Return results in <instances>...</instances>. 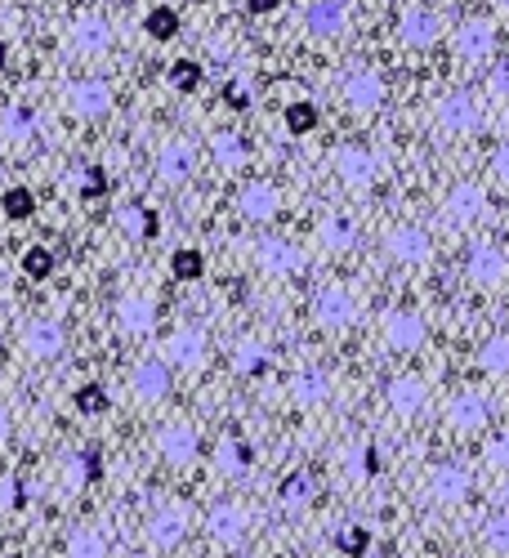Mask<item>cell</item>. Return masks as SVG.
I'll use <instances>...</instances> for the list:
<instances>
[{
	"instance_id": "6da1fadb",
	"label": "cell",
	"mask_w": 509,
	"mask_h": 558,
	"mask_svg": "<svg viewBox=\"0 0 509 558\" xmlns=\"http://www.w3.org/2000/svg\"><path fill=\"white\" fill-rule=\"evenodd\" d=\"M335 175L349 188H371L384 179V161H380L376 148H367V143H340V148H335Z\"/></svg>"
},
{
	"instance_id": "7a4b0ae2",
	"label": "cell",
	"mask_w": 509,
	"mask_h": 558,
	"mask_svg": "<svg viewBox=\"0 0 509 558\" xmlns=\"http://www.w3.org/2000/svg\"><path fill=\"white\" fill-rule=\"evenodd\" d=\"M384 250H389L393 264L416 268V264H429V259H434V237L420 224H393L389 237H384Z\"/></svg>"
},
{
	"instance_id": "3957f363",
	"label": "cell",
	"mask_w": 509,
	"mask_h": 558,
	"mask_svg": "<svg viewBox=\"0 0 509 558\" xmlns=\"http://www.w3.org/2000/svg\"><path fill=\"white\" fill-rule=\"evenodd\" d=\"M465 273H469V282L474 286L496 291V286L509 282V255L501 246H492V242H478V246H469V255H465Z\"/></svg>"
},
{
	"instance_id": "277c9868",
	"label": "cell",
	"mask_w": 509,
	"mask_h": 558,
	"mask_svg": "<svg viewBox=\"0 0 509 558\" xmlns=\"http://www.w3.org/2000/svg\"><path fill=\"white\" fill-rule=\"evenodd\" d=\"M456 54L465 63H483L496 54V23L487 14H469L465 23L456 27Z\"/></svg>"
},
{
	"instance_id": "5b68a950",
	"label": "cell",
	"mask_w": 509,
	"mask_h": 558,
	"mask_svg": "<svg viewBox=\"0 0 509 558\" xmlns=\"http://www.w3.org/2000/svg\"><path fill=\"white\" fill-rule=\"evenodd\" d=\"M344 103H349L353 112H380L384 108V76L376 72V67H353L349 76H344Z\"/></svg>"
},
{
	"instance_id": "8992f818",
	"label": "cell",
	"mask_w": 509,
	"mask_h": 558,
	"mask_svg": "<svg viewBox=\"0 0 509 558\" xmlns=\"http://www.w3.org/2000/svg\"><path fill=\"white\" fill-rule=\"evenodd\" d=\"M384 402L393 407V416H402V420H416L420 411L429 407V384L420 380V375H393L389 384H384Z\"/></svg>"
},
{
	"instance_id": "52a82bcc",
	"label": "cell",
	"mask_w": 509,
	"mask_h": 558,
	"mask_svg": "<svg viewBox=\"0 0 509 558\" xmlns=\"http://www.w3.org/2000/svg\"><path fill=\"white\" fill-rule=\"evenodd\" d=\"M487 420H492V402H487V393L460 389L456 398L447 402V425L456 429V434H478Z\"/></svg>"
},
{
	"instance_id": "ba28073f",
	"label": "cell",
	"mask_w": 509,
	"mask_h": 558,
	"mask_svg": "<svg viewBox=\"0 0 509 558\" xmlns=\"http://www.w3.org/2000/svg\"><path fill=\"white\" fill-rule=\"evenodd\" d=\"M487 215V188L483 184H456L443 201V219L451 228H469Z\"/></svg>"
},
{
	"instance_id": "9c48e42d",
	"label": "cell",
	"mask_w": 509,
	"mask_h": 558,
	"mask_svg": "<svg viewBox=\"0 0 509 558\" xmlns=\"http://www.w3.org/2000/svg\"><path fill=\"white\" fill-rule=\"evenodd\" d=\"M349 18H353V0H313L304 9V27L322 41H335V36L349 32Z\"/></svg>"
},
{
	"instance_id": "30bf717a",
	"label": "cell",
	"mask_w": 509,
	"mask_h": 558,
	"mask_svg": "<svg viewBox=\"0 0 509 558\" xmlns=\"http://www.w3.org/2000/svg\"><path fill=\"white\" fill-rule=\"evenodd\" d=\"M438 32H443V23H438V14L429 5H407L398 14V41L407 45V50H425V45H434Z\"/></svg>"
},
{
	"instance_id": "8fae6325",
	"label": "cell",
	"mask_w": 509,
	"mask_h": 558,
	"mask_svg": "<svg viewBox=\"0 0 509 558\" xmlns=\"http://www.w3.org/2000/svg\"><path fill=\"white\" fill-rule=\"evenodd\" d=\"M246 527H251V514H246V505H237V500H219L206 514V532L215 536L219 545H242Z\"/></svg>"
},
{
	"instance_id": "7c38bea8",
	"label": "cell",
	"mask_w": 509,
	"mask_h": 558,
	"mask_svg": "<svg viewBox=\"0 0 509 558\" xmlns=\"http://www.w3.org/2000/svg\"><path fill=\"white\" fill-rule=\"evenodd\" d=\"M425 317L420 313H407V309H393L384 317V344H389L393 353H416L420 344H425Z\"/></svg>"
},
{
	"instance_id": "4fadbf2b",
	"label": "cell",
	"mask_w": 509,
	"mask_h": 558,
	"mask_svg": "<svg viewBox=\"0 0 509 558\" xmlns=\"http://www.w3.org/2000/svg\"><path fill=\"white\" fill-rule=\"evenodd\" d=\"M277 210H282V192L268 179H255L237 192V215L251 219V224H268V219H277Z\"/></svg>"
},
{
	"instance_id": "5bb4252c",
	"label": "cell",
	"mask_w": 509,
	"mask_h": 558,
	"mask_svg": "<svg viewBox=\"0 0 509 558\" xmlns=\"http://www.w3.org/2000/svg\"><path fill=\"white\" fill-rule=\"evenodd\" d=\"M210 358V340L201 326H179L175 335H170V367L179 371H201Z\"/></svg>"
},
{
	"instance_id": "9a60e30c",
	"label": "cell",
	"mask_w": 509,
	"mask_h": 558,
	"mask_svg": "<svg viewBox=\"0 0 509 558\" xmlns=\"http://www.w3.org/2000/svg\"><path fill=\"white\" fill-rule=\"evenodd\" d=\"M192 170H197V143H188V139L161 143V152H157V175L166 179V184H188Z\"/></svg>"
},
{
	"instance_id": "2e32d148",
	"label": "cell",
	"mask_w": 509,
	"mask_h": 558,
	"mask_svg": "<svg viewBox=\"0 0 509 558\" xmlns=\"http://www.w3.org/2000/svg\"><path fill=\"white\" fill-rule=\"evenodd\" d=\"M255 259H259V268H264L268 277H295L304 268L300 246L282 242V237H264V242L255 246Z\"/></svg>"
},
{
	"instance_id": "e0dca14e",
	"label": "cell",
	"mask_w": 509,
	"mask_h": 558,
	"mask_svg": "<svg viewBox=\"0 0 509 558\" xmlns=\"http://www.w3.org/2000/svg\"><path fill=\"white\" fill-rule=\"evenodd\" d=\"M197 451H201V438H197V429L192 425H166L157 434V456L166 460V465H192L197 460Z\"/></svg>"
},
{
	"instance_id": "ac0fdd59",
	"label": "cell",
	"mask_w": 509,
	"mask_h": 558,
	"mask_svg": "<svg viewBox=\"0 0 509 558\" xmlns=\"http://www.w3.org/2000/svg\"><path fill=\"white\" fill-rule=\"evenodd\" d=\"M434 117H438V130H443V134H465V130H474V125L483 121V112H478L474 94L456 90V94H447V99L438 103Z\"/></svg>"
},
{
	"instance_id": "d6986e66",
	"label": "cell",
	"mask_w": 509,
	"mask_h": 558,
	"mask_svg": "<svg viewBox=\"0 0 509 558\" xmlns=\"http://www.w3.org/2000/svg\"><path fill=\"white\" fill-rule=\"evenodd\" d=\"M313 313H318L322 326L340 331V326H353V317H358V300H353L344 286H322L318 300H313Z\"/></svg>"
},
{
	"instance_id": "ffe728a7",
	"label": "cell",
	"mask_w": 509,
	"mask_h": 558,
	"mask_svg": "<svg viewBox=\"0 0 509 558\" xmlns=\"http://www.w3.org/2000/svg\"><path fill=\"white\" fill-rule=\"evenodd\" d=\"M184 536H188V509L166 505L148 518V541L157 550H175V545H184Z\"/></svg>"
},
{
	"instance_id": "44dd1931",
	"label": "cell",
	"mask_w": 509,
	"mask_h": 558,
	"mask_svg": "<svg viewBox=\"0 0 509 558\" xmlns=\"http://www.w3.org/2000/svg\"><path fill=\"white\" fill-rule=\"evenodd\" d=\"M469 492H474V478L460 465H438L434 474H429V496H434L438 505H465Z\"/></svg>"
},
{
	"instance_id": "7402d4cb",
	"label": "cell",
	"mask_w": 509,
	"mask_h": 558,
	"mask_svg": "<svg viewBox=\"0 0 509 558\" xmlns=\"http://www.w3.org/2000/svg\"><path fill=\"white\" fill-rule=\"evenodd\" d=\"M326 398H331V380H326V371L300 367L291 375V402L295 407H322Z\"/></svg>"
},
{
	"instance_id": "603a6c76",
	"label": "cell",
	"mask_w": 509,
	"mask_h": 558,
	"mask_svg": "<svg viewBox=\"0 0 509 558\" xmlns=\"http://www.w3.org/2000/svg\"><path fill=\"white\" fill-rule=\"evenodd\" d=\"M210 157H215V166H224V170H242L246 157H251V148H246L242 134L215 130V134H210Z\"/></svg>"
},
{
	"instance_id": "cb8c5ba5",
	"label": "cell",
	"mask_w": 509,
	"mask_h": 558,
	"mask_svg": "<svg viewBox=\"0 0 509 558\" xmlns=\"http://www.w3.org/2000/svg\"><path fill=\"white\" fill-rule=\"evenodd\" d=\"M117 322L126 335H148L152 322H157V309H152V300H143V295H126V300L117 304Z\"/></svg>"
},
{
	"instance_id": "d4e9b609",
	"label": "cell",
	"mask_w": 509,
	"mask_h": 558,
	"mask_svg": "<svg viewBox=\"0 0 509 558\" xmlns=\"http://www.w3.org/2000/svg\"><path fill=\"white\" fill-rule=\"evenodd\" d=\"M134 393H139L143 402L170 398V367L166 362H143V367L134 371Z\"/></svg>"
},
{
	"instance_id": "484cf974",
	"label": "cell",
	"mask_w": 509,
	"mask_h": 558,
	"mask_svg": "<svg viewBox=\"0 0 509 558\" xmlns=\"http://www.w3.org/2000/svg\"><path fill=\"white\" fill-rule=\"evenodd\" d=\"M233 367H237V375H246V380H259V375L273 371V349H264L259 340H242L233 353Z\"/></svg>"
},
{
	"instance_id": "4316f807",
	"label": "cell",
	"mask_w": 509,
	"mask_h": 558,
	"mask_svg": "<svg viewBox=\"0 0 509 558\" xmlns=\"http://www.w3.org/2000/svg\"><path fill=\"white\" fill-rule=\"evenodd\" d=\"M318 237L326 250H353L358 246V228H353L349 215H326L318 224Z\"/></svg>"
},
{
	"instance_id": "83f0119b",
	"label": "cell",
	"mask_w": 509,
	"mask_h": 558,
	"mask_svg": "<svg viewBox=\"0 0 509 558\" xmlns=\"http://www.w3.org/2000/svg\"><path fill=\"white\" fill-rule=\"evenodd\" d=\"M72 103H76V112H85V117H103V112L112 108V94H108L103 81H81L72 90Z\"/></svg>"
},
{
	"instance_id": "f1b7e54d",
	"label": "cell",
	"mask_w": 509,
	"mask_h": 558,
	"mask_svg": "<svg viewBox=\"0 0 509 558\" xmlns=\"http://www.w3.org/2000/svg\"><path fill=\"white\" fill-rule=\"evenodd\" d=\"M478 367L487 375H509V335H487L478 344Z\"/></svg>"
},
{
	"instance_id": "f546056e",
	"label": "cell",
	"mask_w": 509,
	"mask_h": 558,
	"mask_svg": "<svg viewBox=\"0 0 509 558\" xmlns=\"http://www.w3.org/2000/svg\"><path fill=\"white\" fill-rule=\"evenodd\" d=\"M108 41H112V32H108V23H103L99 14H85L81 23H76V45H81L85 54H103L108 50Z\"/></svg>"
},
{
	"instance_id": "4dcf8cb0",
	"label": "cell",
	"mask_w": 509,
	"mask_h": 558,
	"mask_svg": "<svg viewBox=\"0 0 509 558\" xmlns=\"http://www.w3.org/2000/svg\"><path fill=\"white\" fill-rule=\"evenodd\" d=\"M143 32L152 36V41H170V36H179V14L166 5L148 9V18H143Z\"/></svg>"
},
{
	"instance_id": "1f68e13d",
	"label": "cell",
	"mask_w": 509,
	"mask_h": 558,
	"mask_svg": "<svg viewBox=\"0 0 509 558\" xmlns=\"http://www.w3.org/2000/svg\"><path fill=\"white\" fill-rule=\"evenodd\" d=\"M318 496V483H313V474H291L282 483V505H291V509H300V505H309V500Z\"/></svg>"
},
{
	"instance_id": "d6a6232c",
	"label": "cell",
	"mask_w": 509,
	"mask_h": 558,
	"mask_svg": "<svg viewBox=\"0 0 509 558\" xmlns=\"http://www.w3.org/2000/svg\"><path fill=\"white\" fill-rule=\"evenodd\" d=\"M67 558H108V541L99 532H90V527H81L67 541Z\"/></svg>"
},
{
	"instance_id": "836d02e7",
	"label": "cell",
	"mask_w": 509,
	"mask_h": 558,
	"mask_svg": "<svg viewBox=\"0 0 509 558\" xmlns=\"http://www.w3.org/2000/svg\"><path fill=\"white\" fill-rule=\"evenodd\" d=\"M219 465H224L228 474H246V469H251V451H246V442L242 438L219 442Z\"/></svg>"
},
{
	"instance_id": "e575fe53",
	"label": "cell",
	"mask_w": 509,
	"mask_h": 558,
	"mask_svg": "<svg viewBox=\"0 0 509 558\" xmlns=\"http://www.w3.org/2000/svg\"><path fill=\"white\" fill-rule=\"evenodd\" d=\"M27 344H32V353H41V358H54V353L63 349V331L59 326H50V322H41V326H32Z\"/></svg>"
},
{
	"instance_id": "d590c367",
	"label": "cell",
	"mask_w": 509,
	"mask_h": 558,
	"mask_svg": "<svg viewBox=\"0 0 509 558\" xmlns=\"http://www.w3.org/2000/svg\"><path fill=\"white\" fill-rule=\"evenodd\" d=\"M72 407L81 411V416H103V411H108V393H103L99 384H81V389L72 393Z\"/></svg>"
},
{
	"instance_id": "8d00e7d4",
	"label": "cell",
	"mask_w": 509,
	"mask_h": 558,
	"mask_svg": "<svg viewBox=\"0 0 509 558\" xmlns=\"http://www.w3.org/2000/svg\"><path fill=\"white\" fill-rule=\"evenodd\" d=\"M121 228H126L130 237H152V233H157V215H152V210H143V206H126V210H121Z\"/></svg>"
},
{
	"instance_id": "74e56055",
	"label": "cell",
	"mask_w": 509,
	"mask_h": 558,
	"mask_svg": "<svg viewBox=\"0 0 509 558\" xmlns=\"http://www.w3.org/2000/svg\"><path fill=\"white\" fill-rule=\"evenodd\" d=\"M170 273H175L179 282H197V277L206 273V259H201V250H175V259H170Z\"/></svg>"
},
{
	"instance_id": "f35d334b",
	"label": "cell",
	"mask_w": 509,
	"mask_h": 558,
	"mask_svg": "<svg viewBox=\"0 0 509 558\" xmlns=\"http://www.w3.org/2000/svg\"><path fill=\"white\" fill-rule=\"evenodd\" d=\"M282 121H286L291 134H309L313 125H318V108H313V103H286Z\"/></svg>"
},
{
	"instance_id": "ab89813d",
	"label": "cell",
	"mask_w": 509,
	"mask_h": 558,
	"mask_svg": "<svg viewBox=\"0 0 509 558\" xmlns=\"http://www.w3.org/2000/svg\"><path fill=\"white\" fill-rule=\"evenodd\" d=\"M0 210H5L9 219H27V215H36V192H27V188H9L5 197H0Z\"/></svg>"
},
{
	"instance_id": "60d3db41",
	"label": "cell",
	"mask_w": 509,
	"mask_h": 558,
	"mask_svg": "<svg viewBox=\"0 0 509 558\" xmlns=\"http://www.w3.org/2000/svg\"><path fill=\"white\" fill-rule=\"evenodd\" d=\"M23 273L32 277V282H45V277L54 273V255L45 246H27L23 250Z\"/></svg>"
},
{
	"instance_id": "b9f144b4",
	"label": "cell",
	"mask_w": 509,
	"mask_h": 558,
	"mask_svg": "<svg viewBox=\"0 0 509 558\" xmlns=\"http://www.w3.org/2000/svg\"><path fill=\"white\" fill-rule=\"evenodd\" d=\"M166 81L175 85L179 94H192L201 85V67L192 63V59H179V63H170V72H166Z\"/></svg>"
},
{
	"instance_id": "7bdbcfd3",
	"label": "cell",
	"mask_w": 509,
	"mask_h": 558,
	"mask_svg": "<svg viewBox=\"0 0 509 558\" xmlns=\"http://www.w3.org/2000/svg\"><path fill=\"white\" fill-rule=\"evenodd\" d=\"M483 541L492 545V550L509 554V509H496V514L487 518V523H483Z\"/></svg>"
},
{
	"instance_id": "ee69618b",
	"label": "cell",
	"mask_w": 509,
	"mask_h": 558,
	"mask_svg": "<svg viewBox=\"0 0 509 558\" xmlns=\"http://www.w3.org/2000/svg\"><path fill=\"white\" fill-rule=\"evenodd\" d=\"M483 465L496 474H509V434H496L492 442H483Z\"/></svg>"
},
{
	"instance_id": "f6af8a7d",
	"label": "cell",
	"mask_w": 509,
	"mask_h": 558,
	"mask_svg": "<svg viewBox=\"0 0 509 558\" xmlns=\"http://www.w3.org/2000/svg\"><path fill=\"white\" fill-rule=\"evenodd\" d=\"M103 192H108V175H103L99 166H90L85 170V179H81V197L94 201V197H103Z\"/></svg>"
},
{
	"instance_id": "bcb514c9",
	"label": "cell",
	"mask_w": 509,
	"mask_h": 558,
	"mask_svg": "<svg viewBox=\"0 0 509 558\" xmlns=\"http://www.w3.org/2000/svg\"><path fill=\"white\" fill-rule=\"evenodd\" d=\"M487 90L496 94V99H509V59H501L492 67V76H487Z\"/></svg>"
},
{
	"instance_id": "7dc6e473",
	"label": "cell",
	"mask_w": 509,
	"mask_h": 558,
	"mask_svg": "<svg viewBox=\"0 0 509 558\" xmlns=\"http://www.w3.org/2000/svg\"><path fill=\"white\" fill-rule=\"evenodd\" d=\"M353 465H358L362 474H376V469H380V451H376V442H367V447H358V456H353Z\"/></svg>"
},
{
	"instance_id": "c3c4849f",
	"label": "cell",
	"mask_w": 509,
	"mask_h": 558,
	"mask_svg": "<svg viewBox=\"0 0 509 558\" xmlns=\"http://www.w3.org/2000/svg\"><path fill=\"white\" fill-rule=\"evenodd\" d=\"M340 545L349 554H362V545H367V532H362V527H344L340 532Z\"/></svg>"
},
{
	"instance_id": "681fc988",
	"label": "cell",
	"mask_w": 509,
	"mask_h": 558,
	"mask_svg": "<svg viewBox=\"0 0 509 558\" xmlns=\"http://www.w3.org/2000/svg\"><path fill=\"white\" fill-rule=\"evenodd\" d=\"M492 170H496V179H501V184H509V139H505V143H496Z\"/></svg>"
},
{
	"instance_id": "f907efd6",
	"label": "cell",
	"mask_w": 509,
	"mask_h": 558,
	"mask_svg": "<svg viewBox=\"0 0 509 558\" xmlns=\"http://www.w3.org/2000/svg\"><path fill=\"white\" fill-rule=\"evenodd\" d=\"M224 99L233 103V108H251V94H246V90H233V85L224 90Z\"/></svg>"
},
{
	"instance_id": "816d5d0a",
	"label": "cell",
	"mask_w": 509,
	"mask_h": 558,
	"mask_svg": "<svg viewBox=\"0 0 509 558\" xmlns=\"http://www.w3.org/2000/svg\"><path fill=\"white\" fill-rule=\"evenodd\" d=\"M246 9H251V14H273L277 0H246Z\"/></svg>"
},
{
	"instance_id": "f5cc1de1",
	"label": "cell",
	"mask_w": 509,
	"mask_h": 558,
	"mask_svg": "<svg viewBox=\"0 0 509 558\" xmlns=\"http://www.w3.org/2000/svg\"><path fill=\"white\" fill-rule=\"evenodd\" d=\"M492 5H496V9H509V0H492Z\"/></svg>"
},
{
	"instance_id": "db71d44e",
	"label": "cell",
	"mask_w": 509,
	"mask_h": 558,
	"mask_svg": "<svg viewBox=\"0 0 509 558\" xmlns=\"http://www.w3.org/2000/svg\"><path fill=\"white\" fill-rule=\"evenodd\" d=\"M5 558H23V554H5Z\"/></svg>"
}]
</instances>
